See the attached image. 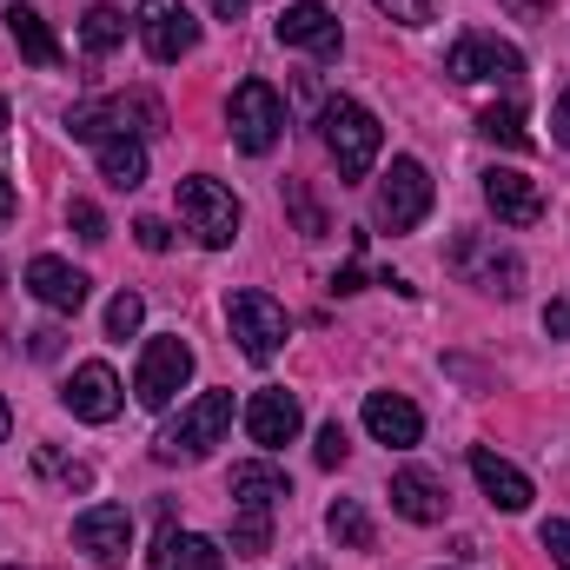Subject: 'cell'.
Listing matches in <instances>:
<instances>
[{
    "label": "cell",
    "mask_w": 570,
    "mask_h": 570,
    "mask_svg": "<svg viewBox=\"0 0 570 570\" xmlns=\"http://www.w3.org/2000/svg\"><path fill=\"white\" fill-rule=\"evenodd\" d=\"M166 127V107L153 100V94H114V100H87V107H73L67 114V134L73 140H146V134H159Z\"/></svg>",
    "instance_id": "cell-2"
},
{
    "label": "cell",
    "mask_w": 570,
    "mask_h": 570,
    "mask_svg": "<svg viewBox=\"0 0 570 570\" xmlns=\"http://www.w3.org/2000/svg\"><path fill=\"white\" fill-rule=\"evenodd\" d=\"M285 206H292V219H298V233H305V239H318V233H325V213H318V199H312L298 179L285 186Z\"/></svg>",
    "instance_id": "cell-31"
},
{
    "label": "cell",
    "mask_w": 570,
    "mask_h": 570,
    "mask_svg": "<svg viewBox=\"0 0 570 570\" xmlns=\"http://www.w3.org/2000/svg\"><path fill=\"white\" fill-rule=\"evenodd\" d=\"M186 379H193V345H186L179 332H166V338H146L140 379H134V399H140L146 412H166V405L186 392Z\"/></svg>",
    "instance_id": "cell-4"
},
{
    "label": "cell",
    "mask_w": 570,
    "mask_h": 570,
    "mask_svg": "<svg viewBox=\"0 0 570 570\" xmlns=\"http://www.w3.org/2000/svg\"><path fill=\"white\" fill-rule=\"evenodd\" d=\"M226 425H233V392H199L173 425L153 438V458H159V464H199V458L226 438Z\"/></svg>",
    "instance_id": "cell-3"
},
{
    "label": "cell",
    "mask_w": 570,
    "mask_h": 570,
    "mask_svg": "<svg viewBox=\"0 0 570 570\" xmlns=\"http://www.w3.org/2000/svg\"><path fill=\"white\" fill-rule=\"evenodd\" d=\"M27 292H33L40 305H53V312H80L94 285H87V273H80V266H67V259L40 253V259L27 266Z\"/></svg>",
    "instance_id": "cell-18"
},
{
    "label": "cell",
    "mask_w": 570,
    "mask_h": 570,
    "mask_svg": "<svg viewBox=\"0 0 570 570\" xmlns=\"http://www.w3.org/2000/svg\"><path fill=\"white\" fill-rule=\"evenodd\" d=\"M444 73L458 87H484V80H518L524 73V53L498 33H464L451 53H444Z\"/></svg>",
    "instance_id": "cell-9"
},
{
    "label": "cell",
    "mask_w": 570,
    "mask_h": 570,
    "mask_svg": "<svg viewBox=\"0 0 570 570\" xmlns=\"http://www.w3.org/2000/svg\"><path fill=\"white\" fill-rule=\"evenodd\" d=\"M67 226H73L87 246H100V239H107V219H100V206H94V199H73V206H67Z\"/></svg>",
    "instance_id": "cell-32"
},
{
    "label": "cell",
    "mask_w": 570,
    "mask_h": 570,
    "mask_svg": "<svg viewBox=\"0 0 570 570\" xmlns=\"http://www.w3.org/2000/svg\"><path fill=\"white\" fill-rule=\"evenodd\" d=\"M53 352H60V332H53V325H47V332H33V358H53Z\"/></svg>",
    "instance_id": "cell-39"
},
{
    "label": "cell",
    "mask_w": 570,
    "mask_h": 570,
    "mask_svg": "<svg viewBox=\"0 0 570 570\" xmlns=\"http://www.w3.org/2000/svg\"><path fill=\"white\" fill-rule=\"evenodd\" d=\"M392 511H399V518H412V524H444V511H451L444 478L425 471V464H405V471L392 478Z\"/></svg>",
    "instance_id": "cell-17"
},
{
    "label": "cell",
    "mask_w": 570,
    "mask_h": 570,
    "mask_svg": "<svg viewBox=\"0 0 570 570\" xmlns=\"http://www.w3.org/2000/svg\"><path fill=\"white\" fill-rule=\"evenodd\" d=\"M226 564V551L213 544V538H199V531H159V544H153V558L146 570H219Z\"/></svg>",
    "instance_id": "cell-20"
},
{
    "label": "cell",
    "mask_w": 570,
    "mask_h": 570,
    "mask_svg": "<svg viewBox=\"0 0 570 570\" xmlns=\"http://www.w3.org/2000/svg\"><path fill=\"white\" fill-rule=\"evenodd\" d=\"M7 570H20V564H7Z\"/></svg>",
    "instance_id": "cell-46"
},
{
    "label": "cell",
    "mask_w": 570,
    "mask_h": 570,
    "mask_svg": "<svg viewBox=\"0 0 570 570\" xmlns=\"http://www.w3.org/2000/svg\"><path fill=\"white\" fill-rule=\"evenodd\" d=\"M7 431H13V412H7V399H0V444H7Z\"/></svg>",
    "instance_id": "cell-43"
},
{
    "label": "cell",
    "mask_w": 570,
    "mask_h": 570,
    "mask_svg": "<svg viewBox=\"0 0 570 570\" xmlns=\"http://www.w3.org/2000/svg\"><path fill=\"white\" fill-rule=\"evenodd\" d=\"M538 538H544V551H551L558 564H570V518H551V524H544Z\"/></svg>",
    "instance_id": "cell-35"
},
{
    "label": "cell",
    "mask_w": 570,
    "mask_h": 570,
    "mask_svg": "<svg viewBox=\"0 0 570 570\" xmlns=\"http://www.w3.org/2000/svg\"><path fill=\"white\" fill-rule=\"evenodd\" d=\"M120 40H127V13H120V7H87V13H80V47H87L94 60L114 53Z\"/></svg>",
    "instance_id": "cell-25"
},
{
    "label": "cell",
    "mask_w": 570,
    "mask_h": 570,
    "mask_svg": "<svg viewBox=\"0 0 570 570\" xmlns=\"http://www.w3.org/2000/svg\"><path fill=\"white\" fill-rule=\"evenodd\" d=\"M67 412L80 419V425H107V419H120V379H114V365H100V358H87L73 379H67Z\"/></svg>",
    "instance_id": "cell-13"
},
{
    "label": "cell",
    "mask_w": 570,
    "mask_h": 570,
    "mask_svg": "<svg viewBox=\"0 0 570 570\" xmlns=\"http://www.w3.org/2000/svg\"><path fill=\"white\" fill-rule=\"evenodd\" d=\"M140 40L146 53L159 60V67H173V60H186L193 47H199V20L186 13V0H140Z\"/></svg>",
    "instance_id": "cell-10"
},
{
    "label": "cell",
    "mask_w": 570,
    "mask_h": 570,
    "mask_svg": "<svg viewBox=\"0 0 570 570\" xmlns=\"http://www.w3.org/2000/svg\"><path fill=\"white\" fill-rule=\"evenodd\" d=\"M544 332H551V338H570V298H551V305H544Z\"/></svg>",
    "instance_id": "cell-37"
},
{
    "label": "cell",
    "mask_w": 570,
    "mask_h": 570,
    "mask_svg": "<svg viewBox=\"0 0 570 570\" xmlns=\"http://www.w3.org/2000/svg\"><path fill=\"white\" fill-rule=\"evenodd\" d=\"M471 478H478V491L498 504V511H524L538 491H531V478L511 464V458H498L491 444H471Z\"/></svg>",
    "instance_id": "cell-16"
},
{
    "label": "cell",
    "mask_w": 570,
    "mask_h": 570,
    "mask_svg": "<svg viewBox=\"0 0 570 570\" xmlns=\"http://www.w3.org/2000/svg\"><path fill=\"white\" fill-rule=\"evenodd\" d=\"M551 127H558V140L570 146V87H564V100H558V114H551Z\"/></svg>",
    "instance_id": "cell-40"
},
{
    "label": "cell",
    "mask_w": 570,
    "mask_h": 570,
    "mask_svg": "<svg viewBox=\"0 0 570 570\" xmlns=\"http://www.w3.org/2000/svg\"><path fill=\"white\" fill-rule=\"evenodd\" d=\"M298 570H318V564H298Z\"/></svg>",
    "instance_id": "cell-45"
},
{
    "label": "cell",
    "mask_w": 570,
    "mask_h": 570,
    "mask_svg": "<svg viewBox=\"0 0 570 570\" xmlns=\"http://www.w3.org/2000/svg\"><path fill=\"white\" fill-rule=\"evenodd\" d=\"M484 206L504 219V226H538L544 219V186L518 166H491L484 173Z\"/></svg>",
    "instance_id": "cell-12"
},
{
    "label": "cell",
    "mask_w": 570,
    "mask_h": 570,
    "mask_svg": "<svg viewBox=\"0 0 570 570\" xmlns=\"http://www.w3.org/2000/svg\"><path fill=\"white\" fill-rule=\"evenodd\" d=\"M226 318H233V338H239V352H246L253 365H266V358L285 345V332H292L285 305L279 298H266V292H253V285L226 298Z\"/></svg>",
    "instance_id": "cell-8"
},
{
    "label": "cell",
    "mask_w": 570,
    "mask_h": 570,
    "mask_svg": "<svg viewBox=\"0 0 570 570\" xmlns=\"http://www.w3.org/2000/svg\"><path fill=\"white\" fill-rule=\"evenodd\" d=\"M431 213V173L419 159H392L385 179H379V199H372V219L385 233H412L419 219Z\"/></svg>",
    "instance_id": "cell-7"
},
{
    "label": "cell",
    "mask_w": 570,
    "mask_h": 570,
    "mask_svg": "<svg viewBox=\"0 0 570 570\" xmlns=\"http://www.w3.org/2000/svg\"><path fill=\"white\" fill-rule=\"evenodd\" d=\"M7 33H13V47H20L33 67H60V40H53V27H47L33 7H7Z\"/></svg>",
    "instance_id": "cell-23"
},
{
    "label": "cell",
    "mask_w": 570,
    "mask_h": 570,
    "mask_svg": "<svg viewBox=\"0 0 570 570\" xmlns=\"http://www.w3.org/2000/svg\"><path fill=\"white\" fill-rule=\"evenodd\" d=\"M325 531H332V544H345V551H372V518H365L358 498H338V504L325 511Z\"/></svg>",
    "instance_id": "cell-26"
},
{
    "label": "cell",
    "mask_w": 570,
    "mask_h": 570,
    "mask_svg": "<svg viewBox=\"0 0 570 570\" xmlns=\"http://www.w3.org/2000/svg\"><path fill=\"white\" fill-rule=\"evenodd\" d=\"M332 292H365V266H345V273L332 279Z\"/></svg>",
    "instance_id": "cell-38"
},
{
    "label": "cell",
    "mask_w": 570,
    "mask_h": 570,
    "mask_svg": "<svg viewBox=\"0 0 570 570\" xmlns=\"http://www.w3.org/2000/svg\"><path fill=\"white\" fill-rule=\"evenodd\" d=\"M146 325V298L140 292H120L114 305H107V338H134Z\"/></svg>",
    "instance_id": "cell-30"
},
{
    "label": "cell",
    "mask_w": 570,
    "mask_h": 570,
    "mask_svg": "<svg viewBox=\"0 0 570 570\" xmlns=\"http://www.w3.org/2000/svg\"><path fill=\"white\" fill-rule=\"evenodd\" d=\"M345 451H352V444H345V425H338V419H332V425H318V464H325V471H332V464H345Z\"/></svg>",
    "instance_id": "cell-34"
},
{
    "label": "cell",
    "mask_w": 570,
    "mask_h": 570,
    "mask_svg": "<svg viewBox=\"0 0 570 570\" xmlns=\"http://www.w3.org/2000/svg\"><path fill=\"white\" fill-rule=\"evenodd\" d=\"M73 544L94 558V564H127V544H134V511L127 504H87L73 518Z\"/></svg>",
    "instance_id": "cell-11"
},
{
    "label": "cell",
    "mask_w": 570,
    "mask_h": 570,
    "mask_svg": "<svg viewBox=\"0 0 570 570\" xmlns=\"http://www.w3.org/2000/svg\"><path fill=\"white\" fill-rule=\"evenodd\" d=\"M478 134H484V140H498V146H511V153H524V146H531L524 114H518L511 100H504V107H484V114H478Z\"/></svg>",
    "instance_id": "cell-27"
},
{
    "label": "cell",
    "mask_w": 570,
    "mask_h": 570,
    "mask_svg": "<svg viewBox=\"0 0 570 570\" xmlns=\"http://www.w3.org/2000/svg\"><path fill=\"white\" fill-rule=\"evenodd\" d=\"M458 266L484 285V292H498V298H518V292H524V266H518L511 253H478V246L464 239V246H458Z\"/></svg>",
    "instance_id": "cell-22"
},
{
    "label": "cell",
    "mask_w": 570,
    "mask_h": 570,
    "mask_svg": "<svg viewBox=\"0 0 570 570\" xmlns=\"http://www.w3.org/2000/svg\"><path fill=\"white\" fill-rule=\"evenodd\" d=\"M94 153H100V179H107V186L134 193V186L146 179V146L140 140H100Z\"/></svg>",
    "instance_id": "cell-24"
},
{
    "label": "cell",
    "mask_w": 570,
    "mask_h": 570,
    "mask_svg": "<svg viewBox=\"0 0 570 570\" xmlns=\"http://www.w3.org/2000/svg\"><path fill=\"white\" fill-rule=\"evenodd\" d=\"M134 233H140V246H146V253H166V246H173V233H166V219H140Z\"/></svg>",
    "instance_id": "cell-36"
},
{
    "label": "cell",
    "mask_w": 570,
    "mask_h": 570,
    "mask_svg": "<svg viewBox=\"0 0 570 570\" xmlns=\"http://www.w3.org/2000/svg\"><path fill=\"white\" fill-rule=\"evenodd\" d=\"M279 498H292V484H285V471L279 464H233V504L239 511H273Z\"/></svg>",
    "instance_id": "cell-21"
},
{
    "label": "cell",
    "mask_w": 570,
    "mask_h": 570,
    "mask_svg": "<svg viewBox=\"0 0 570 570\" xmlns=\"http://www.w3.org/2000/svg\"><path fill=\"white\" fill-rule=\"evenodd\" d=\"M365 431H372L379 444H392V451H412V444L425 438V419H419L412 399H399V392H372V399H365Z\"/></svg>",
    "instance_id": "cell-19"
},
{
    "label": "cell",
    "mask_w": 570,
    "mask_h": 570,
    "mask_svg": "<svg viewBox=\"0 0 570 570\" xmlns=\"http://www.w3.org/2000/svg\"><path fill=\"white\" fill-rule=\"evenodd\" d=\"M266 544H273V511H239L233 518V551L239 558H259Z\"/></svg>",
    "instance_id": "cell-29"
},
{
    "label": "cell",
    "mask_w": 570,
    "mask_h": 570,
    "mask_svg": "<svg viewBox=\"0 0 570 570\" xmlns=\"http://www.w3.org/2000/svg\"><path fill=\"white\" fill-rule=\"evenodd\" d=\"M213 13L219 20H246V0H213Z\"/></svg>",
    "instance_id": "cell-41"
},
{
    "label": "cell",
    "mask_w": 570,
    "mask_h": 570,
    "mask_svg": "<svg viewBox=\"0 0 570 570\" xmlns=\"http://www.w3.org/2000/svg\"><path fill=\"white\" fill-rule=\"evenodd\" d=\"M179 213H186V226L199 233V246H213V253L239 239V199H233L219 179H206V173L179 179Z\"/></svg>",
    "instance_id": "cell-6"
},
{
    "label": "cell",
    "mask_w": 570,
    "mask_h": 570,
    "mask_svg": "<svg viewBox=\"0 0 570 570\" xmlns=\"http://www.w3.org/2000/svg\"><path fill=\"white\" fill-rule=\"evenodd\" d=\"M279 40L285 47H305V53H318V60H332L338 53V13L325 7V0H292L279 13Z\"/></svg>",
    "instance_id": "cell-14"
},
{
    "label": "cell",
    "mask_w": 570,
    "mask_h": 570,
    "mask_svg": "<svg viewBox=\"0 0 570 570\" xmlns=\"http://www.w3.org/2000/svg\"><path fill=\"white\" fill-rule=\"evenodd\" d=\"M33 471H40V478H53V484H67V491H94V464L60 458L53 444H40V451H33Z\"/></svg>",
    "instance_id": "cell-28"
},
{
    "label": "cell",
    "mask_w": 570,
    "mask_h": 570,
    "mask_svg": "<svg viewBox=\"0 0 570 570\" xmlns=\"http://www.w3.org/2000/svg\"><path fill=\"white\" fill-rule=\"evenodd\" d=\"M226 120H233V140L239 153H273L285 134V100L266 80H239L233 100H226Z\"/></svg>",
    "instance_id": "cell-5"
},
{
    "label": "cell",
    "mask_w": 570,
    "mask_h": 570,
    "mask_svg": "<svg viewBox=\"0 0 570 570\" xmlns=\"http://www.w3.org/2000/svg\"><path fill=\"white\" fill-rule=\"evenodd\" d=\"M379 13H392L399 27H425V20H438V0H372Z\"/></svg>",
    "instance_id": "cell-33"
},
{
    "label": "cell",
    "mask_w": 570,
    "mask_h": 570,
    "mask_svg": "<svg viewBox=\"0 0 570 570\" xmlns=\"http://www.w3.org/2000/svg\"><path fill=\"white\" fill-rule=\"evenodd\" d=\"M298 425H305V412H298V399H292V392H279V385L253 392V405H246V438H253V444L279 451V444L298 438Z\"/></svg>",
    "instance_id": "cell-15"
},
{
    "label": "cell",
    "mask_w": 570,
    "mask_h": 570,
    "mask_svg": "<svg viewBox=\"0 0 570 570\" xmlns=\"http://www.w3.org/2000/svg\"><path fill=\"white\" fill-rule=\"evenodd\" d=\"M7 219H13V179L0 173V226H7Z\"/></svg>",
    "instance_id": "cell-42"
},
{
    "label": "cell",
    "mask_w": 570,
    "mask_h": 570,
    "mask_svg": "<svg viewBox=\"0 0 570 570\" xmlns=\"http://www.w3.org/2000/svg\"><path fill=\"white\" fill-rule=\"evenodd\" d=\"M0 134H7V100H0Z\"/></svg>",
    "instance_id": "cell-44"
},
{
    "label": "cell",
    "mask_w": 570,
    "mask_h": 570,
    "mask_svg": "<svg viewBox=\"0 0 570 570\" xmlns=\"http://www.w3.org/2000/svg\"><path fill=\"white\" fill-rule=\"evenodd\" d=\"M318 134H325V153H332L338 179H365V173L379 166L385 127H379V114H372V107H358V100H345V94H338V100H325Z\"/></svg>",
    "instance_id": "cell-1"
}]
</instances>
